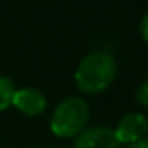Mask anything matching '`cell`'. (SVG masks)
Segmentation results:
<instances>
[{"mask_svg": "<svg viewBox=\"0 0 148 148\" xmlns=\"http://www.w3.org/2000/svg\"><path fill=\"white\" fill-rule=\"evenodd\" d=\"M117 77V63L110 52L94 51L80 59L73 80L80 92L101 94L105 92Z\"/></svg>", "mask_w": 148, "mask_h": 148, "instance_id": "1", "label": "cell"}, {"mask_svg": "<svg viewBox=\"0 0 148 148\" xmlns=\"http://www.w3.org/2000/svg\"><path fill=\"white\" fill-rule=\"evenodd\" d=\"M91 110L86 99L79 96H70L58 103L51 115L49 127L54 136L63 139H75L80 132H84L89 125Z\"/></svg>", "mask_w": 148, "mask_h": 148, "instance_id": "2", "label": "cell"}, {"mask_svg": "<svg viewBox=\"0 0 148 148\" xmlns=\"http://www.w3.org/2000/svg\"><path fill=\"white\" fill-rule=\"evenodd\" d=\"M73 148H122V143L117 139L112 127L96 125L80 132L75 138Z\"/></svg>", "mask_w": 148, "mask_h": 148, "instance_id": "3", "label": "cell"}, {"mask_svg": "<svg viewBox=\"0 0 148 148\" xmlns=\"http://www.w3.org/2000/svg\"><path fill=\"white\" fill-rule=\"evenodd\" d=\"M113 131L122 145H132L148 134V120L141 113H127L119 120Z\"/></svg>", "mask_w": 148, "mask_h": 148, "instance_id": "4", "label": "cell"}, {"mask_svg": "<svg viewBox=\"0 0 148 148\" xmlns=\"http://www.w3.org/2000/svg\"><path fill=\"white\" fill-rule=\"evenodd\" d=\"M12 106L26 117H38L47 108V98L35 87H21L12 96Z\"/></svg>", "mask_w": 148, "mask_h": 148, "instance_id": "5", "label": "cell"}, {"mask_svg": "<svg viewBox=\"0 0 148 148\" xmlns=\"http://www.w3.org/2000/svg\"><path fill=\"white\" fill-rule=\"evenodd\" d=\"M14 92H16L14 82L5 75H0V112H4L9 106H12Z\"/></svg>", "mask_w": 148, "mask_h": 148, "instance_id": "6", "label": "cell"}, {"mask_svg": "<svg viewBox=\"0 0 148 148\" xmlns=\"http://www.w3.org/2000/svg\"><path fill=\"white\" fill-rule=\"evenodd\" d=\"M136 101L141 106L148 108V80H145V82H141L138 86V89H136Z\"/></svg>", "mask_w": 148, "mask_h": 148, "instance_id": "7", "label": "cell"}, {"mask_svg": "<svg viewBox=\"0 0 148 148\" xmlns=\"http://www.w3.org/2000/svg\"><path fill=\"white\" fill-rule=\"evenodd\" d=\"M139 35H141V38L148 44V12L141 18V21H139Z\"/></svg>", "mask_w": 148, "mask_h": 148, "instance_id": "8", "label": "cell"}, {"mask_svg": "<svg viewBox=\"0 0 148 148\" xmlns=\"http://www.w3.org/2000/svg\"><path fill=\"white\" fill-rule=\"evenodd\" d=\"M127 148H148V136H145L143 139H139L132 145H127Z\"/></svg>", "mask_w": 148, "mask_h": 148, "instance_id": "9", "label": "cell"}]
</instances>
